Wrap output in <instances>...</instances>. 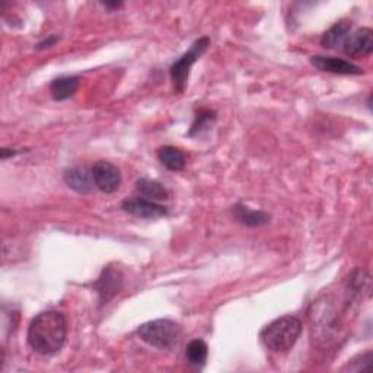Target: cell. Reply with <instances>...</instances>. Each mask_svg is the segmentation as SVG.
I'll return each instance as SVG.
<instances>
[{
    "mask_svg": "<svg viewBox=\"0 0 373 373\" xmlns=\"http://www.w3.org/2000/svg\"><path fill=\"white\" fill-rule=\"evenodd\" d=\"M138 335L145 343L159 350H171L180 342L181 328L171 319H155L140 326Z\"/></svg>",
    "mask_w": 373,
    "mask_h": 373,
    "instance_id": "cell-3",
    "label": "cell"
},
{
    "mask_svg": "<svg viewBox=\"0 0 373 373\" xmlns=\"http://www.w3.org/2000/svg\"><path fill=\"white\" fill-rule=\"evenodd\" d=\"M216 122V112L212 110H198L194 118V123L191 126V130L189 131V136L194 138V136H200L203 131L209 130L213 123Z\"/></svg>",
    "mask_w": 373,
    "mask_h": 373,
    "instance_id": "cell-17",
    "label": "cell"
},
{
    "mask_svg": "<svg viewBox=\"0 0 373 373\" xmlns=\"http://www.w3.org/2000/svg\"><path fill=\"white\" fill-rule=\"evenodd\" d=\"M122 209L140 219H159L168 214V209L156 201H152L147 198H127L122 203Z\"/></svg>",
    "mask_w": 373,
    "mask_h": 373,
    "instance_id": "cell-6",
    "label": "cell"
},
{
    "mask_svg": "<svg viewBox=\"0 0 373 373\" xmlns=\"http://www.w3.org/2000/svg\"><path fill=\"white\" fill-rule=\"evenodd\" d=\"M370 363H372V351L367 350L366 353L358 354V356H356V358H353L351 360H349V363L344 367V370H350V372L367 370L370 367Z\"/></svg>",
    "mask_w": 373,
    "mask_h": 373,
    "instance_id": "cell-18",
    "label": "cell"
},
{
    "mask_svg": "<svg viewBox=\"0 0 373 373\" xmlns=\"http://www.w3.org/2000/svg\"><path fill=\"white\" fill-rule=\"evenodd\" d=\"M20 152L16 150H9V149H2V152H0V156H2V159H8V156H15L18 155Z\"/></svg>",
    "mask_w": 373,
    "mask_h": 373,
    "instance_id": "cell-20",
    "label": "cell"
},
{
    "mask_svg": "<svg viewBox=\"0 0 373 373\" xmlns=\"http://www.w3.org/2000/svg\"><path fill=\"white\" fill-rule=\"evenodd\" d=\"M105 8H108V9H118V8H122L123 6V3H120V2H117V3H108V2H105V3H103Z\"/></svg>",
    "mask_w": 373,
    "mask_h": 373,
    "instance_id": "cell-21",
    "label": "cell"
},
{
    "mask_svg": "<svg viewBox=\"0 0 373 373\" xmlns=\"http://www.w3.org/2000/svg\"><path fill=\"white\" fill-rule=\"evenodd\" d=\"M122 284H123V276L120 271L112 270V268L104 270L103 275H101V277L95 283L101 302L105 303L111 298H114L118 293V291L122 289Z\"/></svg>",
    "mask_w": 373,
    "mask_h": 373,
    "instance_id": "cell-10",
    "label": "cell"
},
{
    "mask_svg": "<svg viewBox=\"0 0 373 373\" xmlns=\"http://www.w3.org/2000/svg\"><path fill=\"white\" fill-rule=\"evenodd\" d=\"M209 356V347L203 340H193L185 350V359L191 366L201 367L206 363Z\"/></svg>",
    "mask_w": 373,
    "mask_h": 373,
    "instance_id": "cell-16",
    "label": "cell"
},
{
    "mask_svg": "<svg viewBox=\"0 0 373 373\" xmlns=\"http://www.w3.org/2000/svg\"><path fill=\"white\" fill-rule=\"evenodd\" d=\"M67 337V319L54 309L44 311L31 321L28 344L41 356H53L61 350Z\"/></svg>",
    "mask_w": 373,
    "mask_h": 373,
    "instance_id": "cell-1",
    "label": "cell"
},
{
    "mask_svg": "<svg viewBox=\"0 0 373 373\" xmlns=\"http://www.w3.org/2000/svg\"><path fill=\"white\" fill-rule=\"evenodd\" d=\"M92 177L98 190L111 194L122 185V173L115 165L107 161H98L92 166Z\"/></svg>",
    "mask_w": 373,
    "mask_h": 373,
    "instance_id": "cell-5",
    "label": "cell"
},
{
    "mask_svg": "<svg viewBox=\"0 0 373 373\" xmlns=\"http://www.w3.org/2000/svg\"><path fill=\"white\" fill-rule=\"evenodd\" d=\"M210 45V38L209 37H201L197 41L193 43V45L189 48V52L184 53L178 60H175L171 66V79L174 83V89L180 94L185 91L186 82H189L190 71L193 64L201 57V54L206 52Z\"/></svg>",
    "mask_w": 373,
    "mask_h": 373,
    "instance_id": "cell-4",
    "label": "cell"
},
{
    "mask_svg": "<svg viewBox=\"0 0 373 373\" xmlns=\"http://www.w3.org/2000/svg\"><path fill=\"white\" fill-rule=\"evenodd\" d=\"M158 159L159 162L169 169V171H182L185 166V155L182 152L174 146H163L158 150Z\"/></svg>",
    "mask_w": 373,
    "mask_h": 373,
    "instance_id": "cell-14",
    "label": "cell"
},
{
    "mask_svg": "<svg viewBox=\"0 0 373 373\" xmlns=\"http://www.w3.org/2000/svg\"><path fill=\"white\" fill-rule=\"evenodd\" d=\"M79 88L78 76H60L50 85V94L54 101H66L72 98Z\"/></svg>",
    "mask_w": 373,
    "mask_h": 373,
    "instance_id": "cell-13",
    "label": "cell"
},
{
    "mask_svg": "<svg viewBox=\"0 0 373 373\" xmlns=\"http://www.w3.org/2000/svg\"><path fill=\"white\" fill-rule=\"evenodd\" d=\"M300 332V319L292 315H286L270 322L261 331V342L271 351L286 353L296 344Z\"/></svg>",
    "mask_w": 373,
    "mask_h": 373,
    "instance_id": "cell-2",
    "label": "cell"
},
{
    "mask_svg": "<svg viewBox=\"0 0 373 373\" xmlns=\"http://www.w3.org/2000/svg\"><path fill=\"white\" fill-rule=\"evenodd\" d=\"M64 182L67 186L79 194H89L94 190V177H92V169L89 171L88 168L85 166H75L69 168L63 175Z\"/></svg>",
    "mask_w": 373,
    "mask_h": 373,
    "instance_id": "cell-9",
    "label": "cell"
},
{
    "mask_svg": "<svg viewBox=\"0 0 373 373\" xmlns=\"http://www.w3.org/2000/svg\"><path fill=\"white\" fill-rule=\"evenodd\" d=\"M136 189H138V191L142 196L150 198L152 201L154 200H166L169 196L168 190L161 182H158L155 180H149V178L139 180L138 182H136Z\"/></svg>",
    "mask_w": 373,
    "mask_h": 373,
    "instance_id": "cell-15",
    "label": "cell"
},
{
    "mask_svg": "<svg viewBox=\"0 0 373 373\" xmlns=\"http://www.w3.org/2000/svg\"><path fill=\"white\" fill-rule=\"evenodd\" d=\"M311 63L321 72L334 73V75H362L363 71L359 66H356L344 59L315 56L311 59Z\"/></svg>",
    "mask_w": 373,
    "mask_h": 373,
    "instance_id": "cell-8",
    "label": "cell"
},
{
    "mask_svg": "<svg viewBox=\"0 0 373 373\" xmlns=\"http://www.w3.org/2000/svg\"><path fill=\"white\" fill-rule=\"evenodd\" d=\"M59 41V38L57 37H54V36H52V37H50L48 40H44L43 43H40L38 45H37V48L38 50H43V48H48V47H52V45H54L56 43Z\"/></svg>",
    "mask_w": 373,
    "mask_h": 373,
    "instance_id": "cell-19",
    "label": "cell"
},
{
    "mask_svg": "<svg viewBox=\"0 0 373 373\" xmlns=\"http://www.w3.org/2000/svg\"><path fill=\"white\" fill-rule=\"evenodd\" d=\"M232 212H233L235 219L248 228L264 226L270 222V219H271L268 213L263 210H252L248 206L242 205V203H238V205L232 209Z\"/></svg>",
    "mask_w": 373,
    "mask_h": 373,
    "instance_id": "cell-12",
    "label": "cell"
},
{
    "mask_svg": "<svg viewBox=\"0 0 373 373\" xmlns=\"http://www.w3.org/2000/svg\"><path fill=\"white\" fill-rule=\"evenodd\" d=\"M351 31V22L349 20H342L335 22L321 38V45L328 50L338 48L343 45L350 36Z\"/></svg>",
    "mask_w": 373,
    "mask_h": 373,
    "instance_id": "cell-11",
    "label": "cell"
},
{
    "mask_svg": "<svg viewBox=\"0 0 373 373\" xmlns=\"http://www.w3.org/2000/svg\"><path fill=\"white\" fill-rule=\"evenodd\" d=\"M373 50V31L360 28L347 37L344 43V53L350 57H366Z\"/></svg>",
    "mask_w": 373,
    "mask_h": 373,
    "instance_id": "cell-7",
    "label": "cell"
}]
</instances>
